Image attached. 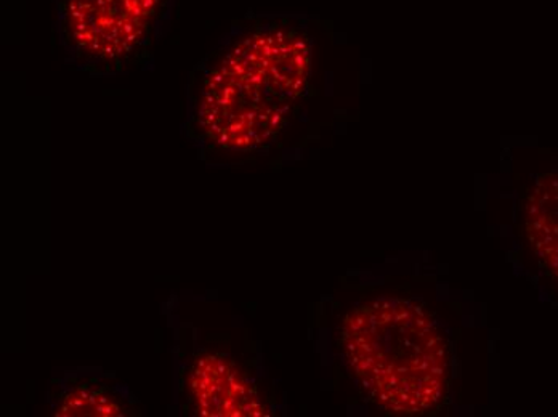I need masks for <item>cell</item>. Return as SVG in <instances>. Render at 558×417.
Returning a JSON list of instances; mask_svg holds the SVG:
<instances>
[{
  "label": "cell",
  "instance_id": "2",
  "mask_svg": "<svg viewBox=\"0 0 558 417\" xmlns=\"http://www.w3.org/2000/svg\"><path fill=\"white\" fill-rule=\"evenodd\" d=\"M340 342L356 384L384 412L425 415L447 396L448 341L418 302L380 297L353 308L343 320Z\"/></svg>",
  "mask_w": 558,
  "mask_h": 417
},
{
  "label": "cell",
  "instance_id": "5",
  "mask_svg": "<svg viewBox=\"0 0 558 417\" xmlns=\"http://www.w3.org/2000/svg\"><path fill=\"white\" fill-rule=\"evenodd\" d=\"M523 222L531 249L558 281V171L533 183L523 205Z\"/></svg>",
  "mask_w": 558,
  "mask_h": 417
},
{
  "label": "cell",
  "instance_id": "3",
  "mask_svg": "<svg viewBox=\"0 0 558 417\" xmlns=\"http://www.w3.org/2000/svg\"><path fill=\"white\" fill-rule=\"evenodd\" d=\"M170 0H58L61 44L84 70H122L151 42Z\"/></svg>",
  "mask_w": 558,
  "mask_h": 417
},
{
  "label": "cell",
  "instance_id": "4",
  "mask_svg": "<svg viewBox=\"0 0 558 417\" xmlns=\"http://www.w3.org/2000/svg\"><path fill=\"white\" fill-rule=\"evenodd\" d=\"M190 392L197 413L207 417L270 415L254 384L223 354H204L190 371Z\"/></svg>",
  "mask_w": 558,
  "mask_h": 417
},
{
  "label": "cell",
  "instance_id": "1",
  "mask_svg": "<svg viewBox=\"0 0 558 417\" xmlns=\"http://www.w3.org/2000/svg\"><path fill=\"white\" fill-rule=\"evenodd\" d=\"M310 73L312 47L302 30L277 23L240 30L201 79L193 111L201 140L227 152L264 148L304 97Z\"/></svg>",
  "mask_w": 558,
  "mask_h": 417
},
{
  "label": "cell",
  "instance_id": "6",
  "mask_svg": "<svg viewBox=\"0 0 558 417\" xmlns=\"http://www.w3.org/2000/svg\"><path fill=\"white\" fill-rule=\"evenodd\" d=\"M60 417H121L131 416L128 400L111 385L94 378L70 379L60 385L53 406Z\"/></svg>",
  "mask_w": 558,
  "mask_h": 417
}]
</instances>
